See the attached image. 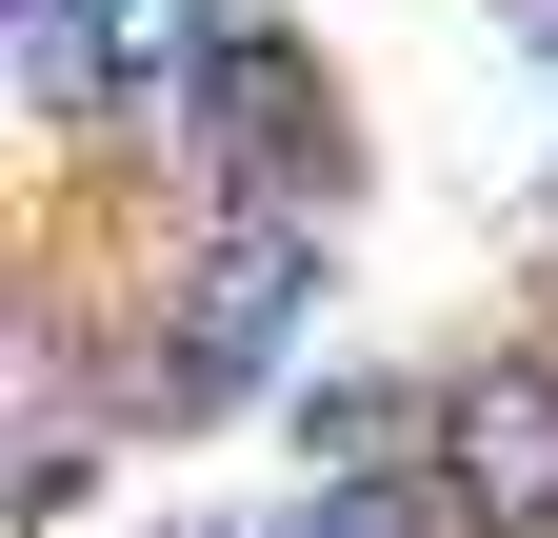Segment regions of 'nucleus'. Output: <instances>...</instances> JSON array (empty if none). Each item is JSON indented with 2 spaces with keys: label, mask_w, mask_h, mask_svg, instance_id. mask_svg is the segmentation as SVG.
<instances>
[{
  "label": "nucleus",
  "mask_w": 558,
  "mask_h": 538,
  "mask_svg": "<svg viewBox=\"0 0 558 538\" xmlns=\"http://www.w3.org/2000/svg\"><path fill=\"white\" fill-rule=\"evenodd\" d=\"M300 299H319V259L279 240V220H240L220 259H199V299H180V359L140 379V419H220V399H240L279 340H300Z\"/></svg>",
  "instance_id": "nucleus-1"
},
{
  "label": "nucleus",
  "mask_w": 558,
  "mask_h": 538,
  "mask_svg": "<svg viewBox=\"0 0 558 538\" xmlns=\"http://www.w3.org/2000/svg\"><path fill=\"white\" fill-rule=\"evenodd\" d=\"M439 499L499 538H558V359H478L439 399Z\"/></svg>",
  "instance_id": "nucleus-2"
},
{
  "label": "nucleus",
  "mask_w": 558,
  "mask_h": 538,
  "mask_svg": "<svg viewBox=\"0 0 558 538\" xmlns=\"http://www.w3.org/2000/svg\"><path fill=\"white\" fill-rule=\"evenodd\" d=\"M100 60L120 81H199L220 40H199V0H100Z\"/></svg>",
  "instance_id": "nucleus-3"
},
{
  "label": "nucleus",
  "mask_w": 558,
  "mask_h": 538,
  "mask_svg": "<svg viewBox=\"0 0 558 538\" xmlns=\"http://www.w3.org/2000/svg\"><path fill=\"white\" fill-rule=\"evenodd\" d=\"M21 21H81V0H21Z\"/></svg>",
  "instance_id": "nucleus-4"
}]
</instances>
